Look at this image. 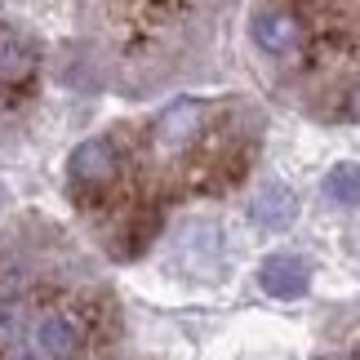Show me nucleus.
<instances>
[{
	"label": "nucleus",
	"instance_id": "obj_2",
	"mask_svg": "<svg viewBox=\"0 0 360 360\" xmlns=\"http://www.w3.org/2000/svg\"><path fill=\"white\" fill-rule=\"evenodd\" d=\"M36 347L49 360H85L89 356V329L76 311H49L36 325Z\"/></svg>",
	"mask_w": 360,
	"mask_h": 360
},
{
	"label": "nucleus",
	"instance_id": "obj_6",
	"mask_svg": "<svg viewBox=\"0 0 360 360\" xmlns=\"http://www.w3.org/2000/svg\"><path fill=\"white\" fill-rule=\"evenodd\" d=\"M249 214H254V223L258 227H289L294 223V214H298V200H294V191H289L285 183H267L258 191V200L249 205Z\"/></svg>",
	"mask_w": 360,
	"mask_h": 360
},
{
	"label": "nucleus",
	"instance_id": "obj_7",
	"mask_svg": "<svg viewBox=\"0 0 360 360\" xmlns=\"http://www.w3.org/2000/svg\"><path fill=\"white\" fill-rule=\"evenodd\" d=\"M196 120H200V103H174L169 112L160 116V143L178 147L183 138L196 134Z\"/></svg>",
	"mask_w": 360,
	"mask_h": 360
},
{
	"label": "nucleus",
	"instance_id": "obj_4",
	"mask_svg": "<svg viewBox=\"0 0 360 360\" xmlns=\"http://www.w3.org/2000/svg\"><path fill=\"white\" fill-rule=\"evenodd\" d=\"M40 76V53L22 36H0V98H18L36 85Z\"/></svg>",
	"mask_w": 360,
	"mask_h": 360
},
{
	"label": "nucleus",
	"instance_id": "obj_1",
	"mask_svg": "<svg viewBox=\"0 0 360 360\" xmlns=\"http://www.w3.org/2000/svg\"><path fill=\"white\" fill-rule=\"evenodd\" d=\"M67 174H72V187L76 191H103V187H112L116 183V174H120V151L112 138H85L76 151H72V160H67Z\"/></svg>",
	"mask_w": 360,
	"mask_h": 360
},
{
	"label": "nucleus",
	"instance_id": "obj_3",
	"mask_svg": "<svg viewBox=\"0 0 360 360\" xmlns=\"http://www.w3.org/2000/svg\"><path fill=\"white\" fill-rule=\"evenodd\" d=\"M249 36H254V45L262 53L285 58V53L298 49L302 22H298V13L285 9V5H262V9H254V18H249Z\"/></svg>",
	"mask_w": 360,
	"mask_h": 360
},
{
	"label": "nucleus",
	"instance_id": "obj_5",
	"mask_svg": "<svg viewBox=\"0 0 360 360\" xmlns=\"http://www.w3.org/2000/svg\"><path fill=\"white\" fill-rule=\"evenodd\" d=\"M258 285L271 298H302L307 294V262L294 254H271L258 267Z\"/></svg>",
	"mask_w": 360,
	"mask_h": 360
},
{
	"label": "nucleus",
	"instance_id": "obj_8",
	"mask_svg": "<svg viewBox=\"0 0 360 360\" xmlns=\"http://www.w3.org/2000/svg\"><path fill=\"white\" fill-rule=\"evenodd\" d=\"M325 196L338 205H360V165H334L325 174Z\"/></svg>",
	"mask_w": 360,
	"mask_h": 360
}]
</instances>
